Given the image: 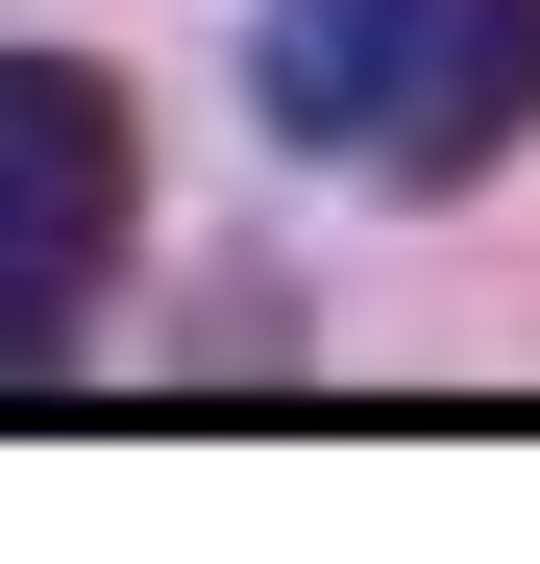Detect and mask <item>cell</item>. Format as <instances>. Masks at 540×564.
Here are the masks:
<instances>
[{"label":"cell","instance_id":"obj_1","mask_svg":"<svg viewBox=\"0 0 540 564\" xmlns=\"http://www.w3.org/2000/svg\"><path fill=\"white\" fill-rule=\"evenodd\" d=\"M246 99L320 172H369V197H467V172H516V123H540V0H270Z\"/></svg>","mask_w":540,"mask_h":564},{"label":"cell","instance_id":"obj_2","mask_svg":"<svg viewBox=\"0 0 540 564\" xmlns=\"http://www.w3.org/2000/svg\"><path fill=\"white\" fill-rule=\"evenodd\" d=\"M123 221H148V123H123V74L0 50V368H50V319L123 270Z\"/></svg>","mask_w":540,"mask_h":564}]
</instances>
